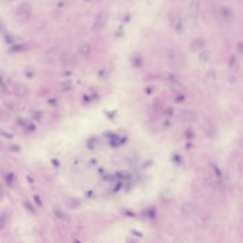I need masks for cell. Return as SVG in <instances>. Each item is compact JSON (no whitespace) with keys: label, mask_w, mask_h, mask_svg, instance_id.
Instances as JSON below:
<instances>
[{"label":"cell","mask_w":243,"mask_h":243,"mask_svg":"<svg viewBox=\"0 0 243 243\" xmlns=\"http://www.w3.org/2000/svg\"><path fill=\"white\" fill-rule=\"evenodd\" d=\"M24 48L25 45H24V44H16V45H13L12 46H11L10 50L12 52H17L24 51Z\"/></svg>","instance_id":"obj_10"},{"label":"cell","mask_w":243,"mask_h":243,"mask_svg":"<svg viewBox=\"0 0 243 243\" xmlns=\"http://www.w3.org/2000/svg\"><path fill=\"white\" fill-rule=\"evenodd\" d=\"M107 19H108V14L105 11H101L96 16L95 19L92 26V31L93 32H99L103 29L105 27Z\"/></svg>","instance_id":"obj_2"},{"label":"cell","mask_w":243,"mask_h":243,"mask_svg":"<svg viewBox=\"0 0 243 243\" xmlns=\"http://www.w3.org/2000/svg\"><path fill=\"white\" fill-rule=\"evenodd\" d=\"M205 132L208 133V135H213V134H215V130H213V127H210V125H208V129H205Z\"/></svg>","instance_id":"obj_13"},{"label":"cell","mask_w":243,"mask_h":243,"mask_svg":"<svg viewBox=\"0 0 243 243\" xmlns=\"http://www.w3.org/2000/svg\"><path fill=\"white\" fill-rule=\"evenodd\" d=\"M4 39H5V41H6L7 43H9V44L12 43L13 41H14L13 36L12 34H5Z\"/></svg>","instance_id":"obj_12"},{"label":"cell","mask_w":243,"mask_h":243,"mask_svg":"<svg viewBox=\"0 0 243 243\" xmlns=\"http://www.w3.org/2000/svg\"><path fill=\"white\" fill-rule=\"evenodd\" d=\"M208 56H209V54H208V51H206V50L203 51L199 55L200 61H202V62L206 61L208 59Z\"/></svg>","instance_id":"obj_11"},{"label":"cell","mask_w":243,"mask_h":243,"mask_svg":"<svg viewBox=\"0 0 243 243\" xmlns=\"http://www.w3.org/2000/svg\"><path fill=\"white\" fill-rule=\"evenodd\" d=\"M168 61L170 67L176 71H181L187 67L186 56L182 51L172 50L168 55Z\"/></svg>","instance_id":"obj_1"},{"label":"cell","mask_w":243,"mask_h":243,"mask_svg":"<svg viewBox=\"0 0 243 243\" xmlns=\"http://www.w3.org/2000/svg\"><path fill=\"white\" fill-rule=\"evenodd\" d=\"M32 6L29 2H22L15 9V14L18 17H26L30 14Z\"/></svg>","instance_id":"obj_4"},{"label":"cell","mask_w":243,"mask_h":243,"mask_svg":"<svg viewBox=\"0 0 243 243\" xmlns=\"http://www.w3.org/2000/svg\"><path fill=\"white\" fill-rule=\"evenodd\" d=\"M27 88H26L24 86H18V88L15 90V93H17V96H24L26 93H27Z\"/></svg>","instance_id":"obj_9"},{"label":"cell","mask_w":243,"mask_h":243,"mask_svg":"<svg viewBox=\"0 0 243 243\" xmlns=\"http://www.w3.org/2000/svg\"><path fill=\"white\" fill-rule=\"evenodd\" d=\"M200 10V2L198 1H193L189 4L188 8V14L190 19L193 21H195L198 18V14H199Z\"/></svg>","instance_id":"obj_6"},{"label":"cell","mask_w":243,"mask_h":243,"mask_svg":"<svg viewBox=\"0 0 243 243\" xmlns=\"http://www.w3.org/2000/svg\"><path fill=\"white\" fill-rule=\"evenodd\" d=\"M168 83L170 86V87L171 88V89L175 91L176 93H182L185 91V87L181 83L177 81L176 78L172 77V76H169L168 78H167Z\"/></svg>","instance_id":"obj_5"},{"label":"cell","mask_w":243,"mask_h":243,"mask_svg":"<svg viewBox=\"0 0 243 243\" xmlns=\"http://www.w3.org/2000/svg\"><path fill=\"white\" fill-rule=\"evenodd\" d=\"M76 243H80L79 242H78V241H77V242H76Z\"/></svg>","instance_id":"obj_14"},{"label":"cell","mask_w":243,"mask_h":243,"mask_svg":"<svg viewBox=\"0 0 243 243\" xmlns=\"http://www.w3.org/2000/svg\"><path fill=\"white\" fill-rule=\"evenodd\" d=\"M203 46V41L201 39H195L192 43L190 48L193 51H198Z\"/></svg>","instance_id":"obj_8"},{"label":"cell","mask_w":243,"mask_h":243,"mask_svg":"<svg viewBox=\"0 0 243 243\" xmlns=\"http://www.w3.org/2000/svg\"><path fill=\"white\" fill-rule=\"evenodd\" d=\"M77 50L78 54L82 55V56H87L88 54H89L91 51V46L88 43L84 42L81 44L80 45L78 46Z\"/></svg>","instance_id":"obj_7"},{"label":"cell","mask_w":243,"mask_h":243,"mask_svg":"<svg viewBox=\"0 0 243 243\" xmlns=\"http://www.w3.org/2000/svg\"><path fill=\"white\" fill-rule=\"evenodd\" d=\"M219 14L225 22L226 24H232L235 20V13L232 8L223 6L219 9Z\"/></svg>","instance_id":"obj_3"}]
</instances>
